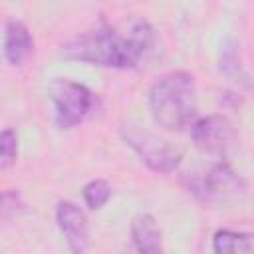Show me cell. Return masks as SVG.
Segmentation results:
<instances>
[{
    "mask_svg": "<svg viewBox=\"0 0 254 254\" xmlns=\"http://www.w3.org/2000/svg\"><path fill=\"white\" fill-rule=\"evenodd\" d=\"M155 48V30L147 20H133L125 32H119L107 22L99 28L83 32L62 46V56L67 60L85 62L103 67H135Z\"/></svg>",
    "mask_w": 254,
    "mask_h": 254,
    "instance_id": "6da1fadb",
    "label": "cell"
},
{
    "mask_svg": "<svg viewBox=\"0 0 254 254\" xmlns=\"http://www.w3.org/2000/svg\"><path fill=\"white\" fill-rule=\"evenodd\" d=\"M149 111L161 129H185L196 113L194 77L189 71H169L161 75L149 91Z\"/></svg>",
    "mask_w": 254,
    "mask_h": 254,
    "instance_id": "7a4b0ae2",
    "label": "cell"
},
{
    "mask_svg": "<svg viewBox=\"0 0 254 254\" xmlns=\"http://www.w3.org/2000/svg\"><path fill=\"white\" fill-rule=\"evenodd\" d=\"M50 99L54 103V119L60 129H71L85 119L93 105V93L71 79H54L50 85Z\"/></svg>",
    "mask_w": 254,
    "mask_h": 254,
    "instance_id": "3957f363",
    "label": "cell"
},
{
    "mask_svg": "<svg viewBox=\"0 0 254 254\" xmlns=\"http://www.w3.org/2000/svg\"><path fill=\"white\" fill-rule=\"evenodd\" d=\"M192 190L206 204L228 206V204L240 202V198L246 192V187L242 179L226 163H216L208 167L192 183Z\"/></svg>",
    "mask_w": 254,
    "mask_h": 254,
    "instance_id": "277c9868",
    "label": "cell"
},
{
    "mask_svg": "<svg viewBox=\"0 0 254 254\" xmlns=\"http://www.w3.org/2000/svg\"><path fill=\"white\" fill-rule=\"evenodd\" d=\"M121 137L137 153V157L157 173H171L181 165L183 157L175 147H171L157 135L139 129L137 125H123Z\"/></svg>",
    "mask_w": 254,
    "mask_h": 254,
    "instance_id": "5b68a950",
    "label": "cell"
},
{
    "mask_svg": "<svg viewBox=\"0 0 254 254\" xmlns=\"http://www.w3.org/2000/svg\"><path fill=\"white\" fill-rule=\"evenodd\" d=\"M190 137L194 145L208 155H226L234 143V127L224 115H208L192 123Z\"/></svg>",
    "mask_w": 254,
    "mask_h": 254,
    "instance_id": "8992f818",
    "label": "cell"
},
{
    "mask_svg": "<svg viewBox=\"0 0 254 254\" xmlns=\"http://www.w3.org/2000/svg\"><path fill=\"white\" fill-rule=\"evenodd\" d=\"M56 220H58V226H60L71 254H87L89 224H87L83 210L77 204L64 200L56 208Z\"/></svg>",
    "mask_w": 254,
    "mask_h": 254,
    "instance_id": "52a82bcc",
    "label": "cell"
},
{
    "mask_svg": "<svg viewBox=\"0 0 254 254\" xmlns=\"http://www.w3.org/2000/svg\"><path fill=\"white\" fill-rule=\"evenodd\" d=\"M34 50V40L26 24L20 20H8L4 24L2 38V54L10 65H22Z\"/></svg>",
    "mask_w": 254,
    "mask_h": 254,
    "instance_id": "ba28073f",
    "label": "cell"
},
{
    "mask_svg": "<svg viewBox=\"0 0 254 254\" xmlns=\"http://www.w3.org/2000/svg\"><path fill=\"white\" fill-rule=\"evenodd\" d=\"M125 254H163V240L157 220L151 214H139L131 222V250Z\"/></svg>",
    "mask_w": 254,
    "mask_h": 254,
    "instance_id": "9c48e42d",
    "label": "cell"
},
{
    "mask_svg": "<svg viewBox=\"0 0 254 254\" xmlns=\"http://www.w3.org/2000/svg\"><path fill=\"white\" fill-rule=\"evenodd\" d=\"M214 254H254V236L236 230H218L212 238Z\"/></svg>",
    "mask_w": 254,
    "mask_h": 254,
    "instance_id": "30bf717a",
    "label": "cell"
},
{
    "mask_svg": "<svg viewBox=\"0 0 254 254\" xmlns=\"http://www.w3.org/2000/svg\"><path fill=\"white\" fill-rule=\"evenodd\" d=\"M83 200H85V204L89 206V208H101L107 200H109V196H111V187H109V183L107 181H103V179H93V181H89L85 187H83Z\"/></svg>",
    "mask_w": 254,
    "mask_h": 254,
    "instance_id": "8fae6325",
    "label": "cell"
},
{
    "mask_svg": "<svg viewBox=\"0 0 254 254\" xmlns=\"http://www.w3.org/2000/svg\"><path fill=\"white\" fill-rule=\"evenodd\" d=\"M220 71L232 79L236 77H246L244 75V69L240 65V60H238V52H236V46L234 44H224L222 52H220Z\"/></svg>",
    "mask_w": 254,
    "mask_h": 254,
    "instance_id": "7c38bea8",
    "label": "cell"
},
{
    "mask_svg": "<svg viewBox=\"0 0 254 254\" xmlns=\"http://www.w3.org/2000/svg\"><path fill=\"white\" fill-rule=\"evenodd\" d=\"M18 155V137L14 133V129L6 127L0 135V167L8 169Z\"/></svg>",
    "mask_w": 254,
    "mask_h": 254,
    "instance_id": "4fadbf2b",
    "label": "cell"
}]
</instances>
